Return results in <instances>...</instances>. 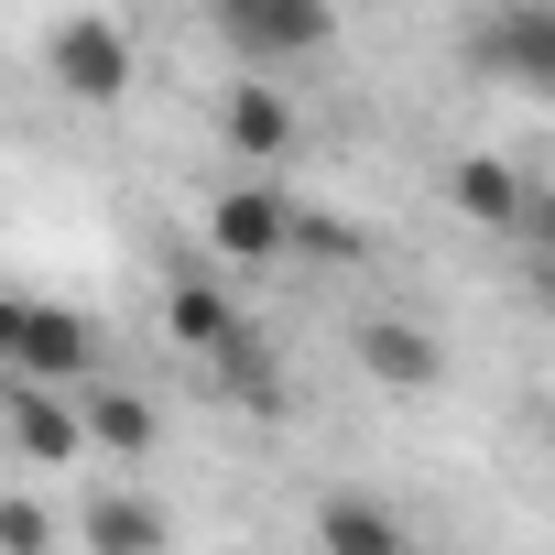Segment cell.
<instances>
[{"instance_id": "obj_1", "label": "cell", "mask_w": 555, "mask_h": 555, "mask_svg": "<svg viewBox=\"0 0 555 555\" xmlns=\"http://www.w3.org/2000/svg\"><path fill=\"white\" fill-rule=\"evenodd\" d=\"M240 66H306L338 44V0H207Z\"/></svg>"}, {"instance_id": "obj_2", "label": "cell", "mask_w": 555, "mask_h": 555, "mask_svg": "<svg viewBox=\"0 0 555 555\" xmlns=\"http://www.w3.org/2000/svg\"><path fill=\"white\" fill-rule=\"evenodd\" d=\"M131 34L109 23V12H66L55 34H44V77L66 88V99H88V109H109V99H131Z\"/></svg>"}, {"instance_id": "obj_3", "label": "cell", "mask_w": 555, "mask_h": 555, "mask_svg": "<svg viewBox=\"0 0 555 555\" xmlns=\"http://www.w3.org/2000/svg\"><path fill=\"white\" fill-rule=\"evenodd\" d=\"M468 55H479V77L555 99V0H490L479 34H468Z\"/></svg>"}, {"instance_id": "obj_4", "label": "cell", "mask_w": 555, "mask_h": 555, "mask_svg": "<svg viewBox=\"0 0 555 555\" xmlns=\"http://www.w3.org/2000/svg\"><path fill=\"white\" fill-rule=\"evenodd\" d=\"M0 371L77 392V382L99 371V338H88V317H66V306H12V317H0Z\"/></svg>"}, {"instance_id": "obj_5", "label": "cell", "mask_w": 555, "mask_h": 555, "mask_svg": "<svg viewBox=\"0 0 555 555\" xmlns=\"http://www.w3.org/2000/svg\"><path fill=\"white\" fill-rule=\"evenodd\" d=\"M12 447L34 457V468H77L88 457V414H77V392L66 382H12Z\"/></svg>"}, {"instance_id": "obj_6", "label": "cell", "mask_w": 555, "mask_h": 555, "mask_svg": "<svg viewBox=\"0 0 555 555\" xmlns=\"http://www.w3.org/2000/svg\"><path fill=\"white\" fill-rule=\"evenodd\" d=\"M207 240H218L229 261H284V250H295V207L272 196V185H229V196L207 207Z\"/></svg>"}, {"instance_id": "obj_7", "label": "cell", "mask_w": 555, "mask_h": 555, "mask_svg": "<svg viewBox=\"0 0 555 555\" xmlns=\"http://www.w3.org/2000/svg\"><path fill=\"white\" fill-rule=\"evenodd\" d=\"M360 371L382 392H436L447 382V349L414 327V317H360Z\"/></svg>"}, {"instance_id": "obj_8", "label": "cell", "mask_w": 555, "mask_h": 555, "mask_svg": "<svg viewBox=\"0 0 555 555\" xmlns=\"http://www.w3.org/2000/svg\"><path fill=\"white\" fill-rule=\"evenodd\" d=\"M218 142H229V153H250V164L295 153V99L272 88V77H229V99H218Z\"/></svg>"}, {"instance_id": "obj_9", "label": "cell", "mask_w": 555, "mask_h": 555, "mask_svg": "<svg viewBox=\"0 0 555 555\" xmlns=\"http://www.w3.org/2000/svg\"><path fill=\"white\" fill-rule=\"evenodd\" d=\"M317 555H414V533H403L371 490H327V501H317Z\"/></svg>"}, {"instance_id": "obj_10", "label": "cell", "mask_w": 555, "mask_h": 555, "mask_svg": "<svg viewBox=\"0 0 555 555\" xmlns=\"http://www.w3.org/2000/svg\"><path fill=\"white\" fill-rule=\"evenodd\" d=\"M164 338H175V349H196V360H218V349L240 338V306L207 284V272H185V284L164 295Z\"/></svg>"}, {"instance_id": "obj_11", "label": "cell", "mask_w": 555, "mask_h": 555, "mask_svg": "<svg viewBox=\"0 0 555 555\" xmlns=\"http://www.w3.org/2000/svg\"><path fill=\"white\" fill-rule=\"evenodd\" d=\"M447 196H457V218H468V229H522V207H533V196H522V175H512L501 153H468V164L447 175Z\"/></svg>"}, {"instance_id": "obj_12", "label": "cell", "mask_w": 555, "mask_h": 555, "mask_svg": "<svg viewBox=\"0 0 555 555\" xmlns=\"http://www.w3.org/2000/svg\"><path fill=\"white\" fill-rule=\"evenodd\" d=\"M77 414H88V447H109V457H153V436H164V414L142 392H120V382H88Z\"/></svg>"}, {"instance_id": "obj_13", "label": "cell", "mask_w": 555, "mask_h": 555, "mask_svg": "<svg viewBox=\"0 0 555 555\" xmlns=\"http://www.w3.org/2000/svg\"><path fill=\"white\" fill-rule=\"evenodd\" d=\"M88 555H164V512L142 490H99L88 501Z\"/></svg>"}, {"instance_id": "obj_14", "label": "cell", "mask_w": 555, "mask_h": 555, "mask_svg": "<svg viewBox=\"0 0 555 555\" xmlns=\"http://www.w3.org/2000/svg\"><path fill=\"white\" fill-rule=\"evenodd\" d=\"M207 371H218V382H229V392H240L250 414H284V371L261 360V338H250V327H240V338H229V349H218Z\"/></svg>"}, {"instance_id": "obj_15", "label": "cell", "mask_w": 555, "mask_h": 555, "mask_svg": "<svg viewBox=\"0 0 555 555\" xmlns=\"http://www.w3.org/2000/svg\"><path fill=\"white\" fill-rule=\"evenodd\" d=\"M295 250H306V261H360L371 240H360V218H327V207H295Z\"/></svg>"}, {"instance_id": "obj_16", "label": "cell", "mask_w": 555, "mask_h": 555, "mask_svg": "<svg viewBox=\"0 0 555 555\" xmlns=\"http://www.w3.org/2000/svg\"><path fill=\"white\" fill-rule=\"evenodd\" d=\"M0 555H55V512L44 501H0Z\"/></svg>"}, {"instance_id": "obj_17", "label": "cell", "mask_w": 555, "mask_h": 555, "mask_svg": "<svg viewBox=\"0 0 555 555\" xmlns=\"http://www.w3.org/2000/svg\"><path fill=\"white\" fill-rule=\"evenodd\" d=\"M522 218H533V240H544V250H555V185H544V196H533V207H522Z\"/></svg>"}, {"instance_id": "obj_18", "label": "cell", "mask_w": 555, "mask_h": 555, "mask_svg": "<svg viewBox=\"0 0 555 555\" xmlns=\"http://www.w3.org/2000/svg\"><path fill=\"white\" fill-rule=\"evenodd\" d=\"M0 317H12V295H0Z\"/></svg>"}, {"instance_id": "obj_19", "label": "cell", "mask_w": 555, "mask_h": 555, "mask_svg": "<svg viewBox=\"0 0 555 555\" xmlns=\"http://www.w3.org/2000/svg\"><path fill=\"white\" fill-rule=\"evenodd\" d=\"M544 425H555V403H544Z\"/></svg>"}]
</instances>
